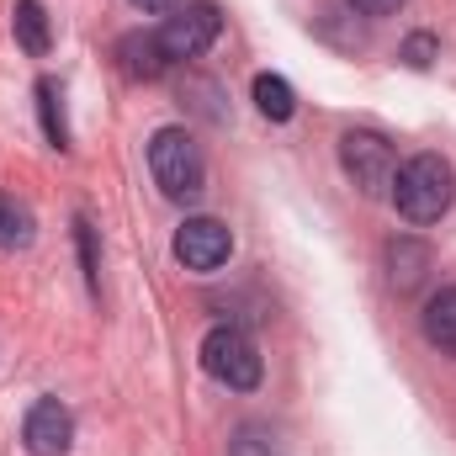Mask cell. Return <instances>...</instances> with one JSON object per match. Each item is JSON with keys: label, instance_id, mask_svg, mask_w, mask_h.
Segmentation results:
<instances>
[{"label": "cell", "instance_id": "19", "mask_svg": "<svg viewBox=\"0 0 456 456\" xmlns=\"http://www.w3.org/2000/svg\"><path fill=\"white\" fill-rule=\"evenodd\" d=\"M143 16H165V11H175V0H133Z\"/></svg>", "mask_w": 456, "mask_h": 456}, {"label": "cell", "instance_id": "3", "mask_svg": "<svg viewBox=\"0 0 456 456\" xmlns=\"http://www.w3.org/2000/svg\"><path fill=\"white\" fill-rule=\"evenodd\" d=\"M340 170L355 181L361 197H393V181H398V149H393L382 133L350 127V133L340 138Z\"/></svg>", "mask_w": 456, "mask_h": 456}, {"label": "cell", "instance_id": "13", "mask_svg": "<svg viewBox=\"0 0 456 456\" xmlns=\"http://www.w3.org/2000/svg\"><path fill=\"white\" fill-rule=\"evenodd\" d=\"M59 86L53 80H37V117H43V138L53 149H69V122H64V107H59Z\"/></svg>", "mask_w": 456, "mask_h": 456}, {"label": "cell", "instance_id": "9", "mask_svg": "<svg viewBox=\"0 0 456 456\" xmlns=\"http://www.w3.org/2000/svg\"><path fill=\"white\" fill-rule=\"evenodd\" d=\"M419 330H425V340L436 345L441 355H456V287L430 292V303L419 314Z\"/></svg>", "mask_w": 456, "mask_h": 456}, {"label": "cell", "instance_id": "7", "mask_svg": "<svg viewBox=\"0 0 456 456\" xmlns=\"http://www.w3.org/2000/svg\"><path fill=\"white\" fill-rule=\"evenodd\" d=\"M21 441L32 456H69L75 441V414L59 403V398H37L27 409V425H21Z\"/></svg>", "mask_w": 456, "mask_h": 456}, {"label": "cell", "instance_id": "5", "mask_svg": "<svg viewBox=\"0 0 456 456\" xmlns=\"http://www.w3.org/2000/svg\"><path fill=\"white\" fill-rule=\"evenodd\" d=\"M218 32H224V11L213 0H191L159 27V43H165L170 59H197V53H208L218 43Z\"/></svg>", "mask_w": 456, "mask_h": 456}, {"label": "cell", "instance_id": "16", "mask_svg": "<svg viewBox=\"0 0 456 456\" xmlns=\"http://www.w3.org/2000/svg\"><path fill=\"white\" fill-rule=\"evenodd\" d=\"M75 239H80V265H86V281L91 292H102V260H96V228L86 218H75Z\"/></svg>", "mask_w": 456, "mask_h": 456}, {"label": "cell", "instance_id": "2", "mask_svg": "<svg viewBox=\"0 0 456 456\" xmlns=\"http://www.w3.org/2000/svg\"><path fill=\"white\" fill-rule=\"evenodd\" d=\"M149 170L170 202H197L208 191V159L186 127H159L149 138Z\"/></svg>", "mask_w": 456, "mask_h": 456}, {"label": "cell", "instance_id": "14", "mask_svg": "<svg viewBox=\"0 0 456 456\" xmlns=\"http://www.w3.org/2000/svg\"><path fill=\"white\" fill-rule=\"evenodd\" d=\"M32 244V213L16 197H0V249H27Z\"/></svg>", "mask_w": 456, "mask_h": 456}, {"label": "cell", "instance_id": "4", "mask_svg": "<svg viewBox=\"0 0 456 456\" xmlns=\"http://www.w3.org/2000/svg\"><path fill=\"white\" fill-rule=\"evenodd\" d=\"M202 371H208L213 382L233 387V393H249V387H260L265 361H260V350H255V340H249L244 330L218 324V330H208V340H202Z\"/></svg>", "mask_w": 456, "mask_h": 456}, {"label": "cell", "instance_id": "18", "mask_svg": "<svg viewBox=\"0 0 456 456\" xmlns=\"http://www.w3.org/2000/svg\"><path fill=\"white\" fill-rule=\"evenodd\" d=\"M350 11H361V16H393L403 0H345Z\"/></svg>", "mask_w": 456, "mask_h": 456}, {"label": "cell", "instance_id": "8", "mask_svg": "<svg viewBox=\"0 0 456 456\" xmlns=\"http://www.w3.org/2000/svg\"><path fill=\"white\" fill-rule=\"evenodd\" d=\"M117 59H122V75H133V80H159L170 69V53H165L159 32H127V37H117Z\"/></svg>", "mask_w": 456, "mask_h": 456}, {"label": "cell", "instance_id": "15", "mask_svg": "<svg viewBox=\"0 0 456 456\" xmlns=\"http://www.w3.org/2000/svg\"><path fill=\"white\" fill-rule=\"evenodd\" d=\"M228 456H276V436L265 425H239L228 441Z\"/></svg>", "mask_w": 456, "mask_h": 456}, {"label": "cell", "instance_id": "10", "mask_svg": "<svg viewBox=\"0 0 456 456\" xmlns=\"http://www.w3.org/2000/svg\"><path fill=\"white\" fill-rule=\"evenodd\" d=\"M425 271H430V244H419V239H393L387 244V281L398 292H414L425 281Z\"/></svg>", "mask_w": 456, "mask_h": 456}, {"label": "cell", "instance_id": "6", "mask_svg": "<svg viewBox=\"0 0 456 456\" xmlns=\"http://www.w3.org/2000/svg\"><path fill=\"white\" fill-rule=\"evenodd\" d=\"M228 255H233V233L228 224L218 218H186V224L175 228V260L186 265V271H218Z\"/></svg>", "mask_w": 456, "mask_h": 456}, {"label": "cell", "instance_id": "1", "mask_svg": "<svg viewBox=\"0 0 456 456\" xmlns=\"http://www.w3.org/2000/svg\"><path fill=\"white\" fill-rule=\"evenodd\" d=\"M452 197H456V170L441 154H414L409 165H398L393 202H398V213L409 224H441Z\"/></svg>", "mask_w": 456, "mask_h": 456}, {"label": "cell", "instance_id": "17", "mask_svg": "<svg viewBox=\"0 0 456 456\" xmlns=\"http://www.w3.org/2000/svg\"><path fill=\"white\" fill-rule=\"evenodd\" d=\"M430 59H436V37H430V32H414V37L403 43V64H409V69H430Z\"/></svg>", "mask_w": 456, "mask_h": 456}, {"label": "cell", "instance_id": "11", "mask_svg": "<svg viewBox=\"0 0 456 456\" xmlns=\"http://www.w3.org/2000/svg\"><path fill=\"white\" fill-rule=\"evenodd\" d=\"M11 32H16V43H21L32 59H43V53L53 48V32H48V11H43V0H16V11H11Z\"/></svg>", "mask_w": 456, "mask_h": 456}, {"label": "cell", "instance_id": "12", "mask_svg": "<svg viewBox=\"0 0 456 456\" xmlns=\"http://www.w3.org/2000/svg\"><path fill=\"white\" fill-rule=\"evenodd\" d=\"M255 107L271 122H287V117L297 112V96H292V86L281 75H255Z\"/></svg>", "mask_w": 456, "mask_h": 456}]
</instances>
